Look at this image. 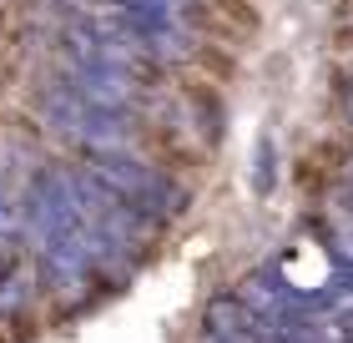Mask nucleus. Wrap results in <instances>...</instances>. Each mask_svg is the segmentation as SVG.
<instances>
[{
    "label": "nucleus",
    "instance_id": "obj_1",
    "mask_svg": "<svg viewBox=\"0 0 353 343\" xmlns=\"http://www.w3.org/2000/svg\"><path fill=\"white\" fill-rule=\"evenodd\" d=\"M41 111H46V121H51L56 132L76 137L81 146H91V152H132V137H137L132 132V111L96 106V101H86V96H76L66 81L46 91Z\"/></svg>",
    "mask_w": 353,
    "mask_h": 343
},
{
    "label": "nucleus",
    "instance_id": "obj_2",
    "mask_svg": "<svg viewBox=\"0 0 353 343\" xmlns=\"http://www.w3.org/2000/svg\"><path fill=\"white\" fill-rule=\"evenodd\" d=\"M91 172L101 177L117 197L132 202L141 217H152V222H167V217L182 212V187H172L162 172L147 167V161H137L132 152H96Z\"/></svg>",
    "mask_w": 353,
    "mask_h": 343
},
{
    "label": "nucleus",
    "instance_id": "obj_3",
    "mask_svg": "<svg viewBox=\"0 0 353 343\" xmlns=\"http://www.w3.org/2000/svg\"><path fill=\"white\" fill-rule=\"evenodd\" d=\"M268 187H272V146L263 141L258 146V192H268Z\"/></svg>",
    "mask_w": 353,
    "mask_h": 343
},
{
    "label": "nucleus",
    "instance_id": "obj_4",
    "mask_svg": "<svg viewBox=\"0 0 353 343\" xmlns=\"http://www.w3.org/2000/svg\"><path fill=\"white\" fill-rule=\"evenodd\" d=\"M202 343H252V338H217V333H207Z\"/></svg>",
    "mask_w": 353,
    "mask_h": 343
}]
</instances>
